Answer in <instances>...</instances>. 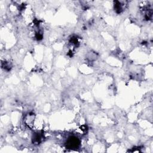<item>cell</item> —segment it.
Listing matches in <instances>:
<instances>
[{"label": "cell", "instance_id": "6da1fadb", "mask_svg": "<svg viewBox=\"0 0 153 153\" xmlns=\"http://www.w3.org/2000/svg\"><path fill=\"white\" fill-rule=\"evenodd\" d=\"M79 145V140L76 137H69L66 143V147L69 149H75L78 147Z\"/></svg>", "mask_w": 153, "mask_h": 153}]
</instances>
